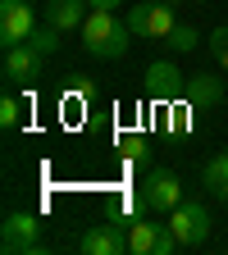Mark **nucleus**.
I'll use <instances>...</instances> for the list:
<instances>
[{"label":"nucleus","mask_w":228,"mask_h":255,"mask_svg":"<svg viewBox=\"0 0 228 255\" xmlns=\"http://www.w3.org/2000/svg\"><path fill=\"white\" fill-rule=\"evenodd\" d=\"M78 32H82V50L96 55V59H123L128 41H133V27H128L114 9H91Z\"/></svg>","instance_id":"1"},{"label":"nucleus","mask_w":228,"mask_h":255,"mask_svg":"<svg viewBox=\"0 0 228 255\" xmlns=\"http://www.w3.org/2000/svg\"><path fill=\"white\" fill-rule=\"evenodd\" d=\"M165 46H174V55H187V50H197L201 46V32L197 27H187V23H178L174 32H169V41Z\"/></svg>","instance_id":"15"},{"label":"nucleus","mask_w":228,"mask_h":255,"mask_svg":"<svg viewBox=\"0 0 228 255\" xmlns=\"http://www.w3.org/2000/svg\"><path fill=\"white\" fill-rule=\"evenodd\" d=\"M201 178H206V187H210L215 201H228V150H219L210 159V164L201 169Z\"/></svg>","instance_id":"12"},{"label":"nucleus","mask_w":228,"mask_h":255,"mask_svg":"<svg viewBox=\"0 0 228 255\" xmlns=\"http://www.w3.org/2000/svg\"><path fill=\"white\" fill-rule=\"evenodd\" d=\"M87 0H50L46 5V23L50 27H59V32H73V27H82L87 23Z\"/></svg>","instance_id":"9"},{"label":"nucleus","mask_w":228,"mask_h":255,"mask_svg":"<svg viewBox=\"0 0 228 255\" xmlns=\"http://www.w3.org/2000/svg\"><path fill=\"white\" fill-rule=\"evenodd\" d=\"M183 91H187L192 105H219V101H224V82L210 78V73H192V78L183 82Z\"/></svg>","instance_id":"10"},{"label":"nucleus","mask_w":228,"mask_h":255,"mask_svg":"<svg viewBox=\"0 0 228 255\" xmlns=\"http://www.w3.org/2000/svg\"><path fill=\"white\" fill-rule=\"evenodd\" d=\"M41 59H46V55H41L37 46L23 41V46H9V50H5V64H0V69H5L9 82H32V78H41Z\"/></svg>","instance_id":"7"},{"label":"nucleus","mask_w":228,"mask_h":255,"mask_svg":"<svg viewBox=\"0 0 228 255\" xmlns=\"http://www.w3.org/2000/svg\"><path fill=\"white\" fill-rule=\"evenodd\" d=\"M87 5H91V9H119L123 0H87Z\"/></svg>","instance_id":"20"},{"label":"nucleus","mask_w":228,"mask_h":255,"mask_svg":"<svg viewBox=\"0 0 228 255\" xmlns=\"http://www.w3.org/2000/svg\"><path fill=\"white\" fill-rule=\"evenodd\" d=\"M128 223L123 219H105V223H96V228L82 233V251L87 255H123L128 251Z\"/></svg>","instance_id":"6"},{"label":"nucleus","mask_w":228,"mask_h":255,"mask_svg":"<svg viewBox=\"0 0 228 255\" xmlns=\"http://www.w3.org/2000/svg\"><path fill=\"white\" fill-rule=\"evenodd\" d=\"M0 251L5 255H27V251H41V219L37 214H9L0 223Z\"/></svg>","instance_id":"3"},{"label":"nucleus","mask_w":228,"mask_h":255,"mask_svg":"<svg viewBox=\"0 0 228 255\" xmlns=\"http://www.w3.org/2000/svg\"><path fill=\"white\" fill-rule=\"evenodd\" d=\"M165 5H178V0H165Z\"/></svg>","instance_id":"22"},{"label":"nucleus","mask_w":228,"mask_h":255,"mask_svg":"<svg viewBox=\"0 0 228 255\" xmlns=\"http://www.w3.org/2000/svg\"><path fill=\"white\" fill-rule=\"evenodd\" d=\"M142 196H146L151 210L169 214V210L183 205V182H178V173H169V169H151L146 182H142Z\"/></svg>","instance_id":"5"},{"label":"nucleus","mask_w":228,"mask_h":255,"mask_svg":"<svg viewBox=\"0 0 228 255\" xmlns=\"http://www.w3.org/2000/svg\"><path fill=\"white\" fill-rule=\"evenodd\" d=\"M201 5H206V0H201Z\"/></svg>","instance_id":"23"},{"label":"nucleus","mask_w":228,"mask_h":255,"mask_svg":"<svg viewBox=\"0 0 228 255\" xmlns=\"http://www.w3.org/2000/svg\"><path fill=\"white\" fill-rule=\"evenodd\" d=\"M169 228H174L183 251H197V246L210 242V210L197 205V201H183L178 210H169Z\"/></svg>","instance_id":"2"},{"label":"nucleus","mask_w":228,"mask_h":255,"mask_svg":"<svg viewBox=\"0 0 228 255\" xmlns=\"http://www.w3.org/2000/svg\"><path fill=\"white\" fill-rule=\"evenodd\" d=\"M37 27V14H32L27 0H0V46H23Z\"/></svg>","instance_id":"4"},{"label":"nucleus","mask_w":228,"mask_h":255,"mask_svg":"<svg viewBox=\"0 0 228 255\" xmlns=\"http://www.w3.org/2000/svg\"><path fill=\"white\" fill-rule=\"evenodd\" d=\"M146 18H151V5H142V0H137V5H128V27H133V37L137 41H146Z\"/></svg>","instance_id":"16"},{"label":"nucleus","mask_w":228,"mask_h":255,"mask_svg":"<svg viewBox=\"0 0 228 255\" xmlns=\"http://www.w3.org/2000/svg\"><path fill=\"white\" fill-rule=\"evenodd\" d=\"M23 123V105H18V96H5L0 101V128H18Z\"/></svg>","instance_id":"17"},{"label":"nucleus","mask_w":228,"mask_h":255,"mask_svg":"<svg viewBox=\"0 0 228 255\" xmlns=\"http://www.w3.org/2000/svg\"><path fill=\"white\" fill-rule=\"evenodd\" d=\"M128 159H133V164H151V146L146 141H133V146H128Z\"/></svg>","instance_id":"18"},{"label":"nucleus","mask_w":228,"mask_h":255,"mask_svg":"<svg viewBox=\"0 0 228 255\" xmlns=\"http://www.w3.org/2000/svg\"><path fill=\"white\" fill-rule=\"evenodd\" d=\"M59 37H64L59 27H50V23H37V27H32V37H27V46H37L41 55H55V50H59Z\"/></svg>","instance_id":"14"},{"label":"nucleus","mask_w":228,"mask_h":255,"mask_svg":"<svg viewBox=\"0 0 228 255\" xmlns=\"http://www.w3.org/2000/svg\"><path fill=\"white\" fill-rule=\"evenodd\" d=\"M219 64H224V69H228V46H224V55H219Z\"/></svg>","instance_id":"21"},{"label":"nucleus","mask_w":228,"mask_h":255,"mask_svg":"<svg viewBox=\"0 0 228 255\" xmlns=\"http://www.w3.org/2000/svg\"><path fill=\"white\" fill-rule=\"evenodd\" d=\"M174 27H178V23H174V5H165V0H160V5H151V18H146V41H160V46H165Z\"/></svg>","instance_id":"13"},{"label":"nucleus","mask_w":228,"mask_h":255,"mask_svg":"<svg viewBox=\"0 0 228 255\" xmlns=\"http://www.w3.org/2000/svg\"><path fill=\"white\" fill-rule=\"evenodd\" d=\"M183 82H187V78L174 69L169 59H155L151 69H146V91H151V96H160V101H174V96L183 91Z\"/></svg>","instance_id":"8"},{"label":"nucleus","mask_w":228,"mask_h":255,"mask_svg":"<svg viewBox=\"0 0 228 255\" xmlns=\"http://www.w3.org/2000/svg\"><path fill=\"white\" fill-rule=\"evenodd\" d=\"M160 233H165V223H146V219L128 223V251H133V255H155Z\"/></svg>","instance_id":"11"},{"label":"nucleus","mask_w":228,"mask_h":255,"mask_svg":"<svg viewBox=\"0 0 228 255\" xmlns=\"http://www.w3.org/2000/svg\"><path fill=\"white\" fill-rule=\"evenodd\" d=\"M224 46H228V27H215V32H210V55L219 59V55H224Z\"/></svg>","instance_id":"19"}]
</instances>
